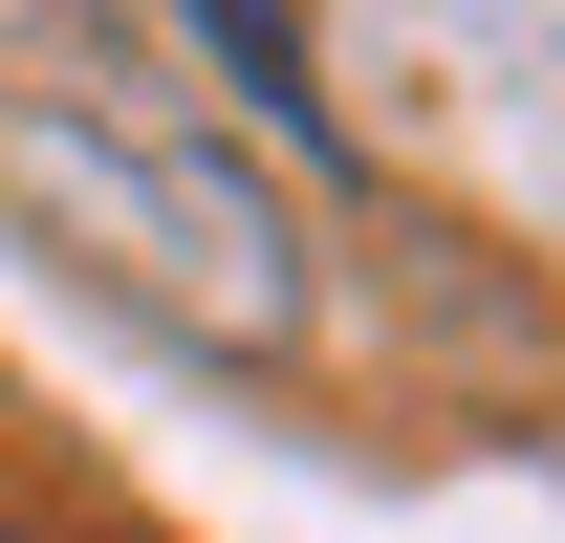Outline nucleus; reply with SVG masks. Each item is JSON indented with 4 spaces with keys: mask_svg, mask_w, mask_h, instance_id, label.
<instances>
[{
    "mask_svg": "<svg viewBox=\"0 0 565 543\" xmlns=\"http://www.w3.org/2000/svg\"><path fill=\"white\" fill-rule=\"evenodd\" d=\"M0 196L44 217L87 283H131L196 348H305V239L196 109H152L109 44H0Z\"/></svg>",
    "mask_w": 565,
    "mask_h": 543,
    "instance_id": "f257e3e1",
    "label": "nucleus"
},
{
    "mask_svg": "<svg viewBox=\"0 0 565 543\" xmlns=\"http://www.w3.org/2000/svg\"><path fill=\"white\" fill-rule=\"evenodd\" d=\"M196 66H239V109H262L282 152H327V87H305V44H282V22H239V0H217V22H196Z\"/></svg>",
    "mask_w": 565,
    "mask_h": 543,
    "instance_id": "f03ea898",
    "label": "nucleus"
},
{
    "mask_svg": "<svg viewBox=\"0 0 565 543\" xmlns=\"http://www.w3.org/2000/svg\"><path fill=\"white\" fill-rule=\"evenodd\" d=\"M0 543H22V522H0Z\"/></svg>",
    "mask_w": 565,
    "mask_h": 543,
    "instance_id": "7ed1b4c3",
    "label": "nucleus"
}]
</instances>
